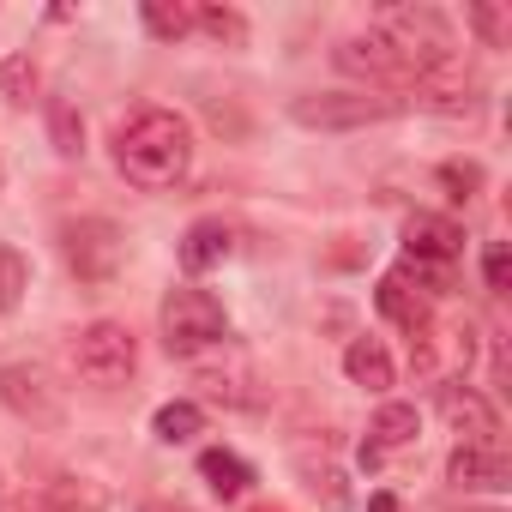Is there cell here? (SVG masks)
<instances>
[{
	"instance_id": "7",
	"label": "cell",
	"mask_w": 512,
	"mask_h": 512,
	"mask_svg": "<svg viewBox=\"0 0 512 512\" xmlns=\"http://www.w3.org/2000/svg\"><path fill=\"white\" fill-rule=\"evenodd\" d=\"M193 386L229 410H253L260 404V380H253V362L235 350V344H217L205 356H193Z\"/></svg>"
},
{
	"instance_id": "23",
	"label": "cell",
	"mask_w": 512,
	"mask_h": 512,
	"mask_svg": "<svg viewBox=\"0 0 512 512\" xmlns=\"http://www.w3.org/2000/svg\"><path fill=\"white\" fill-rule=\"evenodd\" d=\"M193 31H205V37H217V43H229V49L247 43V19H241L235 7H193Z\"/></svg>"
},
{
	"instance_id": "19",
	"label": "cell",
	"mask_w": 512,
	"mask_h": 512,
	"mask_svg": "<svg viewBox=\"0 0 512 512\" xmlns=\"http://www.w3.org/2000/svg\"><path fill=\"white\" fill-rule=\"evenodd\" d=\"M139 19H145V31H151L157 43H181V37L193 31V7H187V0H145Z\"/></svg>"
},
{
	"instance_id": "21",
	"label": "cell",
	"mask_w": 512,
	"mask_h": 512,
	"mask_svg": "<svg viewBox=\"0 0 512 512\" xmlns=\"http://www.w3.org/2000/svg\"><path fill=\"white\" fill-rule=\"evenodd\" d=\"M464 25H470L488 49H506V43H512V0H476V7L464 13Z\"/></svg>"
},
{
	"instance_id": "8",
	"label": "cell",
	"mask_w": 512,
	"mask_h": 512,
	"mask_svg": "<svg viewBox=\"0 0 512 512\" xmlns=\"http://www.w3.org/2000/svg\"><path fill=\"white\" fill-rule=\"evenodd\" d=\"M410 97L422 109H434V115H476L482 109V79L458 55H446V61H434V67H422L410 79Z\"/></svg>"
},
{
	"instance_id": "18",
	"label": "cell",
	"mask_w": 512,
	"mask_h": 512,
	"mask_svg": "<svg viewBox=\"0 0 512 512\" xmlns=\"http://www.w3.org/2000/svg\"><path fill=\"white\" fill-rule=\"evenodd\" d=\"M199 476H205V488H211V494L241 500V494H247V482H253V464H247V458H235V452H223V446H205V452H199Z\"/></svg>"
},
{
	"instance_id": "22",
	"label": "cell",
	"mask_w": 512,
	"mask_h": 512,
	"mask_svg": "<svg viewBox=\"0 0 512 512\" xmlns=\"http://www.w3.org/2000/svg\"><path fill=\"white\" fill-rule=\"evenodd\" d=\"M199 428H205V410L187 404V398H175V404H163V410L151 416V434H157L163 446H181V440H193Z\"/></svg>"
},
{
	"instance_id": "4",
	"label": "cell",
	"mask_w": 512,
	"mask_h": 512,
	"mask_svg": "<svg viewBox=\"0 0 512 512\" xmlns=\"http://www.w3.org/2000/svg\"><path fill=\"white\" fill-rule=\"evenodd\" d=\"M73 368H79L85 386L115 392V386H127L133 368H139V338H133L121 320H91V326L73 338Z\"/></svg>"
},
{
	"instance_id": "9",
	"label": "cell",
	"mask_w": 512,
	"mask_h": 512,
	"mask_svg": "<svg viewBox=\"0 0 512 512\" xmlns=\"http://www.w3.org/2000/svg\"><path fill=\"white\" fill-rule=\"evenodd\" d=\"M338 67L344 73H356V79H368V85H380L386 97L392 91H410V79H416V67L380 37V31H362V37H344L338 43Z\"/></svg>"
},
{
	"instance_id": "5",
	"label": "cell",
	"mask_w": 512,
	"mask_h": 512,
	"mask_svg": "<svg viewBox=\"0 0 512 512\" xmlns=\"http://www.w3.org/2000/svg\"><path fill=\"white\" fill-rule=\"evenodd\" d=\"M61 253H67V272L79 284H109L127 260V235L109 217H73L61 229Z\"/></svg>"
},
{
	"instance_id": "2",
	"label": "cell",
	"mask_w": 512,
	"mask_h": 512,
	"mask_svg": "<svg viewBox=\"0 0 512 512\" xmlns=\"http://www.w3.org/2000/svg\"><path fill=\"white\" fill-rule=\"evenodd\" d=\"M217 344H229V314H223V302H217L211 290H193V284L169 290V296H163V350L181 356V362H193V356H205V350H217Z\"/></svg>"
},
{
	"instance_id": "29",
	"label": "cell",
	"mask_w": 512,
	"mask_h": 512,
	"mask_svg": "<svg viewBox=\"0 0 512 512\" xmlns=\"http://www.w3.org/2000/svg\"><path fill=\"white\" fill-rule=\"evenodd\" d=\"M0 512H67L49 494H0Z\"/></svg>"
},
{
	"instance_id": "14",
	"label": "cell",
	"mask_w": 512,
	"mask_h": 512,
	"mask_svg": "<svg viewBox=\"0 0 512 512\" xmlns=\"http://www.w3.org/2000/svg\"><path fill=\"white\" fill-rule=\"evenodd\" d=\"M181 272H211V266H223L229 253H235V229L223 223V217H199V223H187V235H181Z\"/></svg>"
},
{
	"instance_id": "34",
	"label": "cell",
	"mask_w": 512,
	"mask_h": 512,
	"mask_svg": "<svg viewBox=\"0 0 512 512\" xmlns=\"http://www.w3.org/2000/svg\"><path fill=\"white\" fill-rule=\"evenodd\" d=\"M260 512H278V506H260Z\"/></svg>"
},
{
	"instance_id": "15",
	"label": "cell",
	"mask_w": 512,
	"mask_h": 512,
	"mask_svg": "<svg viewBox=\"0 0 512 512\" xmlns=\"http://www.w3.org/2000/svg\"><path fill=\"white\" fill-rule=\"evenodd\" d=\"M374 302H380V314H386L392 326H404V332H416V326H428V320H434V308H428V296H422L416 284H404L398 272H386V278H380V290H374Z\"/></svg>"
},
{
	"instance_id": "20",
	"label": "cell",
	"mask_w": 512,
	"mask_h": 512,
	"mask_svg": "<svg viewBox=\"0 0 512 512\" xmlns=\"http://www.w3.org/2000/svg\"><path fill=\"white\" fill-rule=\"evenodd\" d=\"M37 91H43V73H37L31 55H7V61H0V97H7L13 109H31Z\"/></svg>"
},
{
	"instance_id": "27",
	"label": "cell",
	"mask_w": 512,
	"mask_h": 512,
	"mask_svg": "<svg viewBox=\"0 0 512 512\" xmlns=\"http://www.w3.org/2000/svg\"><path fill=\"white\" fill-rule=\"evenodd\" d=\"M482 278H488V290L500 296V290H512V253H506V241H494L488 253H482Z\"/></svg>"
},
{
	"instance_id": "28",
	"label": "cell",
	"mask_w": 512,
	"mask_h": 512,
	"mask_svg": "<svg viewBox=\"0 0 512 512\" xmlns=\"http://www.w3.org/2000/svg\"><path fill=\"white\" fill-rule=\"evenodd\" d=\"M440 181L452 187V199H470V193L482 187V169H476V163H440Z\"/></svg>"
},
{
	"instance_id": "3",
	"label": "cell",
	"mask_w": 512,
	"mask_h": 512,
	"mask_svg": "<svg viewBox=\"0 0 512 512\" xmlns=\"http://www.w3.org/2000/svg\"><path fill=\"white\" fill-rule=\"evenodd\" d=\"M392 115H404V97H386V91H308L290 103V121L320 127V133H356V127H380Z\"/></svg>"
},
{
	"instance_id": "25",
	"label": "cell",
	"mask_w": 512,
	"mask_h": 512,
	"mask_svg": "<svg viewBox=\"0 0 512 512\" xmlns=\"http://www.w3.org/2000/svg\"><path fill=\"white\" fill-rule=\"evenodd\" d=\"M49 127H55V151L79 157L85 151V121L73 115V103H49Z\"/></svg>"
},
{
	"instance_id": "10",
	"label": "cell",
	"mask_w": 512,
	"mask_h": 512,
	"mask_svg": "<svg viewBox=\"0 0 512 512\" xmlns=\"http://www.w3.org/2000/svg\"><path fill=\"white\" fill-rule=\"evenodd\" d=\"M440 416H446V428L458 434V446L500 452V410H494L476 386H464V380L440 386Z\"/></svg>"
},
{
	"instance_id": "6",
	"label": "cell",
	"mask_w": 512,
	"mask_h": 512,
	"mask_svg": "<svg viewBox=\"0 0 512 512\" xmlns=\"http://www.w3.org/2000/svg\"><path fill=\"white\" fill-rule=\"evenodd\" d=\"M410 362H416V374H428L440 386L464 380L470 362H476V326L470 320H428V326H416L410 332Z\"/></svg>"
},
{
	"instance_id": "11",
	"label": "cell",
	"mask_w": 512,
	"mask_h": 512,
	"mask_svg": "<svg viewBox=\"0 0 512 512\" xmlns=\"http://www.w3.org/2000/svg\"><path fill=\"white\" fill-rule=\"evenodd\" d=\"M0 404H7L13 416H25V422H61V398H55V386H49V374L43 368H31V362H13V368H0Z\"/></svg>"
},
{
	"instance_id": "33",
	"label": "cell",
	"mask_w": 512,
	"mask_h": 512,
	"mask_svg": "<svg viewBox=\"0 0 512 512\" xmlns=\"http://www.w3.org/2000/svg\"><path fill=\"white\" fill-rule=\"evenodd\" d=\"M0 187H7V169H0Z\"/></svg>"
},
{
	"instance_id": "30",
	"label": "cell",
	"mask_w": 512,
	"mask_h": 512,
	"mask_svg": "<svg viewBox=\"0 0 512 512\" xmlns=\"http://www.w3.org/2000/svg\"><path fill=\"white\" fill-rule=\"evenodd\" d=\"M368 512H404V506H398L392 488H380V494H368Z\"/></svg>"
},
{
	"instance_id": "16",
	"label": "cell",
	"mask_w": 512,
	"mask_h": 512,
	"mask_svg": "<svg viewBox=\"0 0 512 512\" xmlns=\"http://www.w3.org/2000/svg\"><path fill=\"white\" fill-rule=\"evenodd\" d=\"M344 374L356 380V386H368V392H392V380H398V368H392V356H386V344L380 338H356L350 350H344Z\"/></svg>"
},
{
	"instance_id": "1",
	"label": "cell",
	"mask_w": 512,
	"mask_h": 512,
	"mask_svg": "<svg viewBox=\"0 0 512 512\" xmlns=\"http://www.w3.org/2000/svg\"><path fill=\"white\" fill-rule=\"evenodd\" d=\"M193 163V127L175 109H139L121 133H115V169L139 187V193H163L187 175Z\"/></svg>"
},
{
	"instance_id": "12",
	"label": "cell",
	"mask_w": 512,
	"mask_h": 512,
	"mask_svg": "<svg viewBox=\"0 0 512 512\" xmlns=\"http://www.w3.org/2000/svg\"><path fill=\"white\" fill-rule=\"evenodd\" d=\"M404 253L422 266H452L458 253H464V229L440 211H410L404 217Z\"/></svg>"
},
{
	"instance_id": "17",
	"label": "cell",
	"mask_w": 512,
	"mask_h": 512,
	"mask_svg": "<svg viewBox=\"0 0 512 512\" xmlns=\"http://www.w3.org/2000/svg\"><path fill=\"white\" fill-rule=\"evenodd\" d=\"M422 434V416H416V404H398V398H386L380 410H374V422H368V446L374 452H398V446H410Z\"/></svg>"
},
{
	"instance_id": "31",
	"label": "cell",
	"mask_w": 512,
	"mask_h": 512,
	"mask_svg": "<svg viewBox=\"0 0 512 512\" xmlns=\"http://www.w3.org/2000/svg\"><path fill=\"white\" fill-rule=\"evenodd\" d=\"M139 512H187V506H175V500H145Z\"/></svg>"
},
{
	"instance_id": "24",
	"label": "cell",
	"mask_w": 512,
	"mask_h": 512,
	"mask_svg": "<svg viewBox=\"0 0 512 512\" xmlns=\"http://www.w3.org/2000/svg\"><path fill=\"white\" fill-rule=\"evenodd\" d=\"M25 253L19 247H7V241H0V314H13L19 308V296H25Z\"/></svg>"
},
{
	"instance_id": "32",
	"label": "cell",
	"mask_w": 512,
	"mask_h": 512,
	"mask_svg": "<svg viewBox=\"0 0 512 512\" xmlns=\"http://www.w3.org/2000/svg\"><path fill=\"white\" fill-rule=\"evenodd\" d=\"M0 494H7V476H0Z\"/></svg>"
},
{
	"instance_id": "26",
	"label": "cell",
	"mask_w": 512,
	"mask_h": 512,
	"mask_svg": "<svg viewBox=\"0 0 512 512\" xmlns=\"http://www.w3.org/2000/svg\"><path fill=\"white\" fill-rule=\"evenodd\" d=\"M302 476H308V488L338 512V506H350V488H344V470H332V464H308L302 458Z\"/></svg>"
},
{
	"instance_id": "13",
	"label": "cell",
	"mask_w": 512,
	"mask_h": 512,
	"mask_svg": "<svg viewBox=\"0 0 512 512\" xmlns=\"http://www.w3.org/2000/svg\"><path fill=\"white\" fill-rule=\"evenodd\" d=\"M506 476H512L506 452L452 446V458H446V482H452V488H470V494H500V488H506Z\"/></svg>"
}]
</instances>
